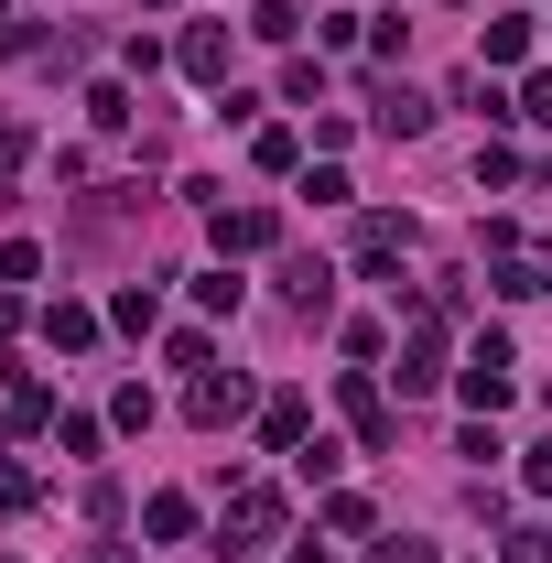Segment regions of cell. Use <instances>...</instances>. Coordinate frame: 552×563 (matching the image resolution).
<instances>
[{
	"label": "cell",
	"mask_w": 552,
	"mask_h": 563,
	"mask_svg": "<svg viewBox=\"0 0 552 563\" xmlns=\"http://www.w3.org/2000/svg\"><path fill=\"white\" fill-rule=\"evenodd\" d=\"M141 531H152V542H185V531H196V498H152Z\"/></svg>",
	"instance_id": "cell-13"
},
{
	"label": "cell",
	"mask_w": 552,
	"mask_h": 563,
	"mask_svg": "<svg viewBox=\"0 0 552 563\" xmlns=\"http://www.w3.org/2000/svg\"><path fill=\"white\" fill-rule=\"evenodd\" d=\"M487 66H520V55H531V22H520V11H498V22H487V44H477Z\"/></svg>",
	"instance_id": "cell-12"
},
{
	"label": "cell",
	"mask_w": 552,
	"mask_h": 563,
	"mask_svg": "<svg viewBox=\"0 0 552 563\" xmlns=\"http://www.w3.org/2000/svg\"><path fill=\"white\" fill-rule=\"evenodd\" d=\"M281 531V498L272 488H239V542H228V553H250V542H272Z\"/></svg>",
	"instance_id": "cell-11"
},
{
	"label": "cell",
	"mask_w": 552,
	"mask_h": 563,
	"mask_svg": "<svg viewBox=\"0 0 552 563\" xmlns=\"http://www.w3.org/2000/svg\"><path fill=\"white\" fill-rule=\"evenodd\" d=\"M433 379H444V314H422L401 347V390H433Z\"/></svg>",
	"instance_id": "cell-6"
},
{
	"label": "cell",
	"mask_w": 552,
	"mask_h": 563,
	"mask_svg": "<svg viewBox=\"0 0 552 563\" xmlns=\"http://www.w3.org/2000/svg\"><path fill=\"white\" fill-rule=\"evenodd\" d=\"M498 553H509V563H552V531H509Z\"/></svg>",
	"instance_id": "cell-20"
},
{
	"label": "cell",
	"mask_w": 552,
	"mask_h": 563,
	"mask_svg": "<svg viewBox=\"0 0 552 563\" xmlns=\"http://www.w3.org/2000/svg\"><path fill=\"white\" fill-rule=\"evenodd\" d=\"M368 120H379L390 141H422V131H433V98H422V87H379V109H368Z\"/></svg>",
	"instance_id": "cell-5"
},
{
	"label": "cell",
	"mask_w": 552,
	"mask_h": 563,
	"mask_svg": "<svg viewBox=\"0 0 552 563\" xmlns=\"http://www.w3.org/2000/svg\"><path fill=\"white\" fill-rule=\"evenodd\" d=\"M455 390H466V412H509V390H520V379H509V336H498V325H487L477 347H466Z\"/></svg>",
	"instance_id": "cell-1"
},
{
	"label": "cell",
	"mask_w": 552,
	"mask_h": 563,
	"mask_svg": "<svg viewBox=\"0 0 552 563\" xmlns=\"http://www.w3.org/2000/svg\"><path fill=\"white\" fill-rule=\"evenodd\" d=\"M109 325H120V336H152V325H163V292H152V282H120V292H109Z\"/></svg>",
	"instance_id": "cell-9"
},
{
	"label": "cell",
	"mask_w": 552,
	"mask_h": 563,
	"mask_svg": "<svg viewBox=\"0 0 552 563\" xmlns=\"http://www.w3.org/2000/svg\"><path fill=\"white\" fill-rule=\"evenodd\" d=\"M346 422H357V444H390V401H379L357 368H346Z\"/></svg>",
	"instance_id": "cell-10"
},
{
	"label": "cell",
	"mask_w": 552,
	"mask_h": 563,
	"mask_svg": "<svg viewBox=\"0 0 552 563\" xmlns=\"http://www.w3.org/2000/svg\"><path fill=\"white\" fill-rule=\"evenodd\" d=\"M174 55H185V76H196V87H228V33H217V22H196Z\"/></svg>",
	"instance_id": "cell-7"
},
{
	"label": "cell",
	"mask_w": 552,
	"mask_h": 563,
	"mask_svg": "<svg viewBox=\"0 0 552 563\" xmlns=\"http://www.w3.org/2000/svg\"><path fill=\"white\" fill-rule=\"evenodd\" d=\"M292 563H325V553H314V542H303V553H292Z\"/></svg>",
	"instance_id": "cell-24"
},
{
	"label": "cell",
	"mask_w": 552,
	"mask_h": 563,
	"mask_svg": "<svg viewBox=\"0 0 552 563\" xmlns=\"http://www.w3.org/2000/svg\"><path fill=\"white\" fill-rule=\"evenodd\" d=\"M0 509H33V477L22 466H0Z\"/></svg>",
	"instance_id": "cell-21"
},
{
	"label": "cell",
	"mask_w": 552,
	"mask_h": 563,
	"mask_svg": "<svg viewBox=\"0 0 552 563\" xmlns=\"http://www.w3.org/2000/svg\"><path fill=\"white\" fill-rule=\"evenodd\" d=\"M98 563H131V553H98Z\"/></svg>",
	"instance_id": "cell-25"
},
{
	"label": "cell",
	"mask_w": 552,
	"mask_h": 563,
	"mask_svg": "<svg viewBox=\"0 0 552 563\" xmlns=\"http://www.w3.org/2000/svg\"><path fill=\"white\" fill-rule=\"evenodd\" d=\"M22 163H33V131H22V120H0V185H11Z\"/></svg>",
	"instance_id": "cell-18"
},
{
	"label": "cell",
	"mask_w": 552,
	"mask_h": 563,
	"mask_svg": "<svg viewBox=\"0 0 552 563\" xmlns=\"http://www.w3.org/2000/svg\"><path fill=\"white\" fill-rule=\"evenodd\" d=\"M185 412L196 422H239L250 412V379H239V368H196V401H185Z\"/></svg>",
	"instance_id": "cell-4"
},
{
	"label": "cell",
	"mask_w": 552,
	"mask_h": 563,
	"mask_svg": "<svg viewBox=\"0 0 552 563\" xmlns=\"http://www.w3.org/2000/svg\"><path fill=\"white\" fill-rule=\"evenodd\" d=\"M87 120L98 131H131V87H87Z\"/></svg>",
	"instance_id": "cell-17"
},
{
	"label": "cell",
	"mask_w": 552,
	"mask_h": 563,
	"mask_svg": "<svg viewBox=\"0 0 552 563\" xmlns=\"http://www.w3.org/2000/svg\"><path fill=\"white\" fill-rule=\"evenodd\" d=\"M281 292H292V314H325L336 303V272L325 261H281Z\"/></svg>",
	"instance_id": "cell-8"
},
{
	"label": "cell",
	"mask_w": 552,
	"mask_h": 563,
	"mask_svg": "<svg viewBox=\"0 0 552 563\" xmlns=\"http://www.w3.org/2000/svg\"><path fill=\"white\" fill-rule=\"evenodd\" d=\"M401 250H412V217H357V272L368 282L401 272ZM390 292H401V282H390Z\"/></svg>",
	"instance_id": "cell-2"
},
{
	"label": "cell",
	"mask_w": 552,
	"mask_h": 563,
	"mask_svg": "<svg viewBox=\"0 0 552 563\" xmlns=\"http://www.w3.org/2000/svg\"><path fill=\"white\" fill-rule=\"evenodd\" d=\"M520 477H531V498H552V444H531V466H520Z\"/></svg>",
	"instance_id": "cell-22"
},
{
	"label": "cell",
	"mask_w": 552,
	"mask_h": 563,
	"mask_svg": "<svg viewBox=\"0 0 552 563\" xmlns=\"http://www.w3.org/2000/svg\"><path fill=\"white\" fill-rule=\"evenodd\" d=\"M44 336H55V347H87V336H98V314H87V303H44Z\"/></svg>",
	"instance_id": "cell-14"
},
{
	"label": "cell",
	"mask_w": 552,
	"mask_h": 563,
	"mask_svg": "<svg viewBox=\"0 0 552 563\" xmlns=\"http://www.w3.org/2000/svg\"><path fill=\"white\" fill-rule=\"evenodd\" d=\"M368 563H433V542H379Z\"/></svg>",
	"instance_id": "cell-23"
},
{
	"label": "cell",
	"mask_w": 552,
	"mask_h": 563,
	"mask_svg": "<svg viewBox=\"0 0 552 563\" xmlns=\"http://www.w3.org/2000/svg\"><path fill=\"white\" fill-rule=\"evenodd\" d=\"M261 444L292 455V444H303V401H272V412H261Z\"/></svg>",
	"instance_id": "cell-15"
},
{
	"label": "cell",
	"mask_w": 552,
	"mask_h": 563,
	"mask_svg": "<svg viewBox=\"0 0 552 563\" xmlns=\"http://www.w3.org/2000/svg\"><path fill=\"white\" fill-rule=\"evenodd\" d=\"M281 217L272 207H217V261H250V250H272Z\"/></svg>",
	"instance_id": "cell-3"
},
{
	"label": "cell",
	"mask_w": 552,
	"mask_h": 563,
	"mask_svg": "<svg viewBox=\"0 0 552 563\" xmlns=\"http://www.w3.org/2000/svg\"><path fill=\"white\" fill-rule=\"evenodd\" d=\"M292 477H303V488H325V477H336V444H325V433H303V444H292Z\"/></svg>",
	"instance_id": "cell-16"
},
{
	"label": "cell",
	"mask_w": 552,
	"mask_h": 563,
	"mask_svg": "<svg viewBox=\"0 0 552 563\" xmlns=\"http://www.w3.org/2000/svg\"><path fill=\"white\" fill-rule=\"evenodd\" d=\"M520 120H542V131H552V66L531 76V87H520Z\"/></svg>",
	"instance_id": "cell-19"
}]
</instances>
